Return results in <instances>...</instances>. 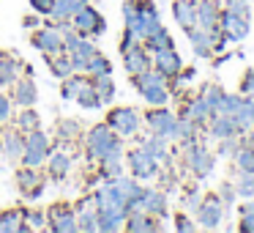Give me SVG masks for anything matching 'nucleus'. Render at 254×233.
Instances as JSON below:
<instances>
[{
	"label": "nucleus",
	"instance_id": "nucleus-1",
	"mask_svg": "<svg viewBox=\"0 0 254 233\" xmlns=\"http://www.w3.org/2000/svg\"><path fill=\"white\" fill-rule=\"evenodd\" d=\"M96 209H99V231L101 233H118L123 231V222L128 217V203L118 195L112 181H104L93 192Z\"/></svg>",
	"mask_w": 254,
	"mask_h": 233
},
{
	"label": "nucleus",
	"instance_id": "nucleus-2",
	"mask_svg": "<svg viewBox=\"0 0 254 233\" xmlns=\"http://www.w3.org/2000/svg\"><path fill=\"white\" fill-rule=\"evenodd\" d=\"M137 94L145 99V105L150 107H161V105H170V96H172V88H170V80L164 77L161 72H156L153 66L142 74H134L131 77Z\"/></svg>",
	"mask_w": 254,
	"mask_h": 233
},
{
	"label": "nucleus",
	"instance_id": "nucleus-3",
	"mask_svg": "<svg viewBox=\"0 0 254 233\" xmlns=\"http://www.w3.org/2000/svg\"><path fill=\"white\" fill-rule=\"evenodd\" d=\"M181 145H183V165H186V170L194 173V178H208L216 165V151H208L205 143H199V137L186 140Z\"/></svg>",
	"mask_w": 254,
	"mask_h": 233
},
{
	"label": "nucleus",
	"instance_id": "nucleus-4",
	"mask_svg": "<svg viewBox=\"0 0 254 233\" xmlns=\"http://www.w3.org/2000/svg\"><path fill=\"white\" fill-rule=\"evenodd\" d=\"M55 148V137L44 129H33V132L25 134V148H22V165L28 167H41L47 162V156Z\"/></svg>",
	"mask_w": 254,
	"mask_h": 233
},
{
	"label": "nucleus",
	"instance_id": "nucleus-5",
	"mask_svg": "<svg viewBox=\"0 0 254 233\" xmlns=\"http://www.w3.org/2000/svg\"><path fill=\"white\" fill-rule=\"evenodd\" d=\"M63 36H66V22H47L33 30L30 44L44 58H50V55H58V52H66L63 50Z\"/></svg>",
	"mask_w": 254,
	"mask_h": 233
},
{
	"label": "nucleus",
	"instance_id": "nucleus-6",
	"mask_svg": "<svg viewBox=\"0 0 254 233\" xmlns=\"http://www.w3.org/2000/svg\"><path fill=\"white\" fill-rule=\"evenodd\" d=\"M121 140L123 137H118V134L112 132L110 123L101 121V123H96V126H90L88 132H85V154H88V159L99 162L101 156H104L110 148H115Z\"/></svg>",
	"mask_w": 254,
	"mask_h": 233
},
{
	"label": "nucleus",
	"instance_id": "nucleus-7",
	"mask_svg": "<svg viewBox=\"0 0 254 233\" xmlns=\"http://www.w3.org/2000/svg\"><path fill=\"white\" fill-rule=\"evenodd\" d=\"M126 165H128V173H131L137 181H150L161 173V162H156L150 156L148 148L142 145H134V148L126 151Z\"/></svg>",
	"mask_w": 254,
	"mask_h": 233
},
{
	"label": "nucleus",
	"instance_id": "nucleus-8",
	"mask_svg": "<svg viewBox=\"0 0 254 233\" xmlns=\"http://www.w3.org/2000/svg\"><path fill=\"white\" fill-rule=\"evenodd\" d=\"M142 121H145V126H148V132L159 134V137L170 140V143L175 140V134H178V116H175V113H172L167 105L148 110Z\"/></svg>",
	"mask_w": 254,
	"mask_h": 233
},
{
	"label": "nucleus",
	"instance_id": "nucleus-9",
	"mask_svg": "<svg viewBox=\"0 0 254 233\" xmlns=\"http://www.w3.org/2000/svg\"><path fill=\"white\" fill-rule=\"evenodd\" d=\"M107 123H110V129L118 134V137H134V134H139V126H142V116H139L134 107H112L110 113H107Z\"/></svg>",
	"mask_w": 254,
	"mask_h": 233
},
{
	"label": "nucleus",
	"instance_id": "nucleus-10",
	"mask_svg": "<svg viewBox=\"0 0 254 233\" xmlns=\"http://www.w3.org/2000/svg\"><path fill=\"white\" fill-rule=\"evenodd\" d=\"M68 22H71V28L77 30L79 36H88V39H99V36L107 30V19L101 17L90 3H85V6L79 8Z\"/></svg>",
	"mask_w": 254,
	"mask_h": 233
},
{
	"label": "nucleus",
	"instance_id": "nucleus-11",
	"mask_svg": "<svg viewBox=\"0 0 254 233\" xmlns=\"http://www.w3.org/2000/svg\"><path fill=\"white\" fill-rule=\"evenodd\" d=\"M55 148H52V154L47 156V176L52 178V181H63V178L71 176V165H74V154H71V143H61V140H55Z\"/></svg>",
	"mask_w": 254,
	"mask_h": 233
},
{
	"label": "nucleus",
	"instance_id": "nucleus-12",
	"mask_svg": "<svg viewBox=\"0 0 254 233\" xmlns=\"http://www.w3.org/2000/svg\"><path fill=\"white\" fill-rule=\"evenodd\" d=\"M14 181H17V189L28 200H39L41 195H44V189H47V173H41L39 167L22 165L17 170V176H14Z\"/></svg>",
	"mask_w": 254,
	"mask_h": 233
},
{
	"label": "nucleus",
	"instance_id": "nucleus-13",
	"mask_svg": "<svg viewBox=\"0 0 254 233\" xmlns=\"http://www.w3.org/2000/svg\"><path fill=\"white\" fill-rule=\"evenodd\" d=\"M224 211L227 206L221 203L219 195H205L202 203H199V209L194 211V217H197V228H205V231H216V228H221V220H224Z\"/></svg>",
	"mask_w": 254,
	"mask_h": 233
},
{
	"label": "nucleus",
	"instance_id": "nucleus-14",
	"mask_svg": "<svg viewBox=\"0 0 254 233\" xmlns=\"http://www.w3.org/2000/svg\"><path fill=\"white\" fill-rule=\"evenodd\" d=\"M128 211H145V214L161 220V217H167V211H170V198H167L164 189H148L145 187L142 195L128 206Z\"/></svg>",
	"mask_w": 254,
	"mask_h": 233
},
{
	"label": "nucleus",
	"instance_id": "nucleus-15",
	"mask_svg": "<svg viewBox=\"0 0 254 233\" xmlns=\"http://www.w3.org/2000/svg\"><path fill=\"white\" fill-rule=\"evenodd\" d=\"M50 217V231L55 233H77V214H74V206H68L66 200L61 203H52L47 209Z\"/></svg>",
	"mask_w": 254,
	"mask_h": 233
},
{
	"label": "nucleus",
	"instance_id": "nucleus-16",
	"mask_svg": "<svg viewBox=\"0 0 254 233\" xmlns=\"http://www.w3.org/2000/svg\"><path fill=\"white\" fill-rule=\"evenodd\" d=\"M74 214H77V231L79 233H96L99 231V209H96V198H79L74 206Z\"/></svg>",
	"mask_w": 254,
	"mask_h": 233
},
{
	"label": "nucleus",
	"instance_id": "nucleus-17",
	"mask_svg": "<svg viewBox=\"0 0 254 233\" xmlns=\"http://www.w3.org/2000/svg\"><path fill=\"white\" fill-rule=\"evenodd\" d=\"M252 19L246 17H238V14L227 11V8H221L219 14V30L227 36V41H243L249 36V30H252Z\"/></svg>",
	"mask_w": 254,
	"mask_h": 233
},
{
	"label": "nucleus",
	"instance_id": "nucleus-18",
	"mask_svg": "<svg viewBox=\"0 0 254 233\" xmlns=\"http://www.w3.org/2000/svg\"><path fill=\"white\" fill-rule=\"evenodd\" d=\"M25 66H28V63H25L17 52H8V50L0 52V88H11V85L25 74Z\"/></svg>",
	"mask_w": 254,
	"mask_h": 233
},
{
	"label": "nucleus",
	"instance_id": "nucleus-19",
	"mask_svg": "<svg viewBox=\"0 0 254 233\" xmlns=\"http://www.w3.org/2000/svg\"><path fill=\"white\" fill-rule=\"evenodd\" d=\"M137 6H139V28H137V36L139 41H145L153 30L161 28V14L159 8H156L153 0H137Z\"/></svg>",
	"mask_w": 254,
	"mask_h": 233
},
{
	"label": "nucleus",
	"instance_id": "nucleus-20",
	"mask_svg": "<svg viewBox=\"0 0 254 233\" xmlns=\"http://www.w3.org/2000/svg\"><path fill=\"white\" fill-rule=\"evenodd\" d=\"M11 99H14V107H36V102H39V88H36L33 74H22V77L11 85Z\"/></svg>",
	"mask_w": 254,
	"mask_h": 233
},
{
	"label": "nucleus",
	"instance_id": "nucleus-21",
	"mask_svg": "<svg viewBox=\"0 0 254 233\" xmlns=\"http://www.w3.org/2000/svg\"><path fill=\"white\" fill-rule=\"evenodd\" d=\"M121 55H123V69L128 72V77L142 74V72H148V69L153 66V58H150V52H148L145 44H134L131 50L121 52Z\"/></svg>",
	"mask_w": 254,
	"mask_h": 233
},
{
	"label": "nucleus",
	"instance_id": "nucleus-22",
	"mask_svg": "<svg viewBox=\"0 0 254 233\" xmlns=\"http://www.w3.org/2000/svg\"><path fill=\"white\" fill-rule=\"evenodd\" d=\"M150 58H153V69H156V72H161L167 80H172L183 69V61H181V55H178L175 47L156 50V52H150Z\"/></svg>",
	"mask_w": 254,
	"mask_h": 233
},
{
	"label": "nucleus",
	"instance_id": "nucleus-23",
	"mask_svg": "<svg viewBox=\"0 0 254 233\" xmlns=\"http://www.w3.org/2000/svg\"><path fill=\"white\" fill-rule=\"evenodd\" d=\"M219 0H197V28L208 30V33H219Z\"/></svg>",
	"mask_w": 254,
	"mask_h": 233
},
{
	"label": "nucleus",
	"instance_id": "nucleus-24",
	"mask_svg": "<svg viewBox=\"0 0 254 233\" xmlns=\"http://www.w3.org/2000/svg\"><path fill=\"white\" fill-rule=\"evenodd\" d=\"M181 116L183 118H189V121H194L197 126H208V121H210V107H208V102L202 99V96H189L186 102L181 105Z\"/></svg>",
	"mask_w": 254,
	"mask_h": 233
},
{
	"label": "nucleus",
	"instance_id": "nucleus-25",
	"mask_svg": "<svg viewBox=\"0 0 254 233\" xmlns=\"http://www.w3.org/2000/svg\"><path fill=\"white\" fill-rule=\"evenodd\" d=\"M208 134L213 140H224V137H238L241 129H238L235 118L227 116V113H213L208 121Z\"/></svg>",
	"mask_w": 254,
	"mask_h": 233
},
{
	"label": "nucleus",
	"instance_id": "nucleus-26",
	"mask_svg": "<svg viewBox=\"0 0 254 233\" xmlns=\"http://www.w3.org/2000/svg\"><path fill=\"white\" fill-rule=\"evenodd\" d=\"M99 52V47H96V39H88V36H79V41L68 50V58H71L74 63V72H85L88 69V61Z\"/></svg>",
	"mask_w": 254,
	"mask_h": 233
},
{
	"label": "nucleus",
	"instance_id": "nucleus-27",
	"mask_svg": "<svg viewBox=\"0 0 254 233\" xmlns=\"http://www.w3.org/2000/svg\"><path fill=\"white\" fill-rule=\"evenodd\" d=\"M134 140H137V145H142V148L150 151V156H153L156 162H170V140L159 137V134H134Z\"/></svg>",
	"mask_w": 254,
	"mask_h": 233
},
{
	"label": "nucleus",
	"instance_id": "nucleus-28",
	"mask_svg": "<svg viewBox=\"0 0 254 233\" xmlns=\"http://www.w3.org/2000/svg\"><path fill=\"white\" fill-rule=\"evenodd\" d=\"M219 33H221V30H219ZM219 33H208V30H202V28L186 30L189 44H191L194 55H197V58H213V39H216Z\"/></svg>",
	"mask_w": 254,
	"mask_h": 233
},
{
	"label": "nucleus",
	"instance_id": "nucleus-29",
	"mask_svg": "<svg viewBox=\"0 0 254 233\" xmlns=\"http://www.w3.org/2000/svg\"><path fill=\"white\" fill-rule=\"evenodd\" d=\"M123 228L128 233H156V231H161V222H159V217H150L145 211H128Z\"/></svg>",
	"mask_w": 254,
	"mask_h": 233
},
{
	"label": "nucleus",
	"instance_id": "nucleus-30",
	"mask_svg": "<svg viewBox=\"0 0 254 233\" xmlns=\"http://www.w3.org/2000/svg\"><path fill=\"white\" fill-rule=\"evenodd\" d=\"M172 17L181 25L183 33L197 28V0H175L172 3Z\"/></svg>",
	"mask_w": 254,
	"mask_h": 233
},
{
	"label": "nucleus",
	"instance_id": "nucleus-31",
	"mask_svg": "<svg viewBox=\"0 0 254 233\" xmlns=\"http://www.w3.org/2000/svg\"><path fill=\"white\" fill-rule=\"evenodd\" d=\"M0 140H3V156L8 162H19L22 159V148H25V132H19L17 126L0 132Z\"/></svg>",
	"mask_w": 254,
	"mask_h": 233
},
{
	"label": "nucleus",
	"instance_id": "nucleus-32",
	"mask_svg": "<svg viewBox=\"0 0 254 233\" xmlns=\"http://www.w3.org/2000/svg\"><path fill=\"white\" fill-rule=\"evenodd\" d=\"M0 233H25V209H0Z\"/></svg>",
	"mask_w": 254,
	"mask_h": 233
},
{
	"label": "nucleus",
	"instance_id": "nucleus-33",
	"mask_svg": "<svg viewBox=\"0 0 254 233\" xmlns=\"http://www.w3.org/2000/svg\"><path fill=\"white\" fill-rule=\"evenodd\" d=\"M85 3H88V0H55L47 17H50L52 22H68V19H71Z\"/></svg>",
	"mask_w": 254,
	"mask_h": 233
},
{
	"label": "nucleus",
	"instance_id": "nucleus-34",
	"mask_svg": "<svg viewBox=\"0 0 254 233\" xmlns=\"http://www.w3.org/2000/svg\"><path fill=\"white\" fill-rule=\"evenodd\" d=\"M82 137V123L77 118H63V121L55 123V140L61 143H77Z\"/></svg>",
	"mask_w": 254,
	"mask_h": 233
},
{
	"label": "nucleus",
	"instance_id": "nucleus-35",
	"mask_svg": "<svg viewBox=\"0 0 254 233\" xmlns=\"http://www.w3.org/2000/svg\"><path fill=\"white\" fill-rule=\"evenodd\" d=\"M14 126L19 129V132H33V129H41V116L33 110V107H19V113H14Z\"/></svg>",
	"mask_w": 254,
	"mask_h": 233
},
{
	"label": "nucleus",
	"instance_id": "nucleus-36",
	"mask_svg": "<svg viewBox=\"0 0 254 233\" xmlns=\"http://www.w3.org/2000/svg\"><path fill=\"white\" fill-rule=\"evenodd\" d=\"M47 66H50V74L58 80H66L68 74H74V63L68 58V52H58V55L47 58Z\"/></svg>",
	"mask_w": 254,
	"mask_h": 233
},
{
	"label": "nucleus",
	"instance_id": "nucleus-37",
	"mask_svg": "<svg viewBox=\"0 0 254 233\" xmlns=\"http://www.w3.org/2000/svg\"><path fill=\"white\" fill-rule=\"evenodd\" d=\"M90 80H93V88L101 107L112 105V99H115V80H112V74H101V77H90Z\"/></svg>",
	"mask_w": 254,
	"mask_h": 233
},
{
	"label": "nucleus",
	"instance_id": "nucleus-38",
	"mask_svg": "<svg viewBox=\"0 0 254 233\" xmlns=\"http://www.w3.org/2000/svg\"><path fill=\"white\" fill-rule=\"evenodd\" d=\"M235 123H238V129H241V134L243 132H249V129H254V105L243 96V102H241V107L235 110Z\"/></svg>",
	"mask_w": 254,
	"mask_h": 233
},
{
	"label": "nucleus",
	"instance_id": "nucleus-39",
	"mask_svg": "<svg viewBox=\"0 0 254 233\" xmlns=\"http://www.w3.org/2000/svg\"><path fill=\"white\" fill-rule=\"evenodd\" d=\"M50 217L47 209H25V231H47Z\"/></svg>",
	"mask_w": 254,
	"mask_h": 233
},
{
	"label": "nucleus",
	"instance_id": "nucleus-40",
	"mask_svg": "<svg viewBox=\"0 0 254 233\" xmlns=\"http://www.w3.org/2000/svg\"><path fill=\"white\" fill-rule=\"evenodd\" d=\"M77 102L82 110H101V102H99V96H96V88H93V80H88V83L82 85V91L77 94Z\"/></svg>",
	"mask_w": 254,
	"mask_h": 233
},
{
	"label": "nucleus",
	"instance_id": "nucleus-41",
	"mask_svg": "<svg viewBox=\"0 0 254 233\" xmlns=\"http://www.w3.org/2000/svg\"><path fill=\"white\" fill-rule=\"evenodd\" d=\"M121 11H123V30H131V33L137 36V28H139V6H137V0H126Z\"/></svg>",
	"mask_w": 254,
	"mask_h": 233
},
{
	"label": "nucleus",
	"instance_id": "nucleus-42",
	"mask_svg": "<svg viewBox=\"0 0 254 233\" xmlns=\"http://www.w3.org/2000/svg\"><path fill=\"white\" fill-rule=\"evenodd\" d=\"M145 47H148V52H156V50H164V47H175L172 44V33L170 30L164 28V25H161L159 30H153V33L148 36V39L142 41Z\"/></svg>",
	"mask_w": 254,
	"mask_h": 233
},
{
	"label": "nucleus",
	"instance_id": "nucleus-43",
	"mask_svg": "<svg viewBox=\"0 0 254 233\" xmlns=\"http://www.w3.org/2000/svg\"><path fill=\"white\" fill-rule=\"evenodd\" d=\"M88 77H101V74H112V61L104 55V52H96L88 61V69H85Z\"/></svg>",
	"mask_w": 254,
	"mask_h": 233
},
{
	"label": "nucleus",
	"instance_id": "nucleus-44",
	"mask_svg": "<svg viewBox=\"0 0 254 233\" xmlns=\"http://www.w3.org/2000/svg\"><path fill=\"white\" fill-rule=\"evenodd\" d=\"M199 96L208 102L210 113H219V105H221V99H224V88H221V85H216V83H208V85H202V88H199Z\"/></svg>",
	"mask_w": 254,
	"mask_h": 233
},
{
	"label": "nucleus",
	"instance_id": "nucleus-45",
	"mask_svg": "<svg viewBox=\"0 0 254 233\" xmlns=\"http://www.w3.org/2000/svg\"><path fill=\"white\" fill-rule=\"evenodd\" d=\"M235 167L241 173H254V148L252 145H243L241 143V148H238V154H235Z\"/></svg>",
	"mask_w": 254,
	"mask_h": 233
},
{
	"label": "nucleus",
	"instance_id": "nucleus-46",
	"mask_svg": "<svg viewBox=\"0 0 254 233\" xmlns=\"http://www.w3.org/2000/svg\"><path fill=\"white\" fill-rule=\"evenodd\" d=\"M197 132H199V126L194 121H189V118H183V116H178V134H175V140L178 143H186V140H194L197 137Z\"/></svg>",
	"mask_w": 254,
	"mask_h": 233
},
{
	"label": "nucleus",
	"instance_id": "nucleus-47",
	"mask_svg": "<svg viewBox=\"0 0 254 233\" xmlns=\"http://www.w3.org/2000/svg\"><path fill=\"white\" fill-rule=\"evenodd\" d=\"M238 148H241V134L238 137H224V140H219L216 156H221V159H235Z\"/></svg>",
	"mask_w": 254,
	"mask_h": 233
},
{
	"label": "nucleus",
	"instance_id": "nucleus-48",
	"mask_svg": "<svg viewBox=\"0 0 254 233\" xmlns=\"http://www.w3.org/2000/svg\"><path fill=\"white\" fill-rule=\"evenodd\" d=\"M235 192L238 198H254V173H241L235 181Z\"/></svg>",
	"mask_w": 254,
	"mask_h": 233
},
{
	"label": "nucleus",
	"instance_id": "nucleus-49",
	"mask_svg": "<svg viewBox=\"0 0 254 233\" xmlns=\"http://www.w3.org/2000/svg\"><path fill=\"white\" fill-rule=\"evenodd\" d=\"M221 8H227V11L238 14V17L252 19V3H249V0H224V3H221Z\"/></svg>",
	"mask_w": 254,
	"mask_h": 233
},
{
	"label": "nucleus",
	"instance_id": "nucleus-50",
	"mask_svg": "<svg viewBox=\"0 0 254 233\" xmlns=\"http://www.w3.org/2000/svg\"><path fill=\"white\" fill-rule=\"evenodd\" d=\"M202 198H205V195L199 192L197 187H189L186 195H183V209H186L189 214H194V211L199 209V203H202Z\"/></svg>",
	"mask_w": 254,
	"mask_h": 233
},
{
	"label": "nucleus",
	"instance_id": "nucleus-51",
	"mask_svg": "<svg viewBox=\"0 0 254 233\" xmlns=\"http://www.w3.org/2000/svg\"><path fill=\"white\" fill-rule=\"evenodd\" d=\"M11 118H14V99H11V94L0 91V126L11 123Z\"/></svg>",
	"mask_w": 254,
	"mask_h": 233
},
{
	"label": "nucleus",
	"instance_id": "nucleus-52",
	"mask_svg": "<svg viewBox=\"0 0 254 233\" xmlns=\"http://www.w3.org/2000/svg\"><path fill=\"white\" fill-rule=\"evenodd\" d=\"M241 102H243V94H227L224 91V99H221V105H219V113L235 116V110L241 107Z\"/></svg>",
	"mask_w": 254,
	"mask_h": 233
},
{
	"label": "nucleus",
	"instance_id": "nucleus-53",
	"mask_svg": "<svg viewBox=\"0 0 254 233\" xmlns=\"http://www.w3.org/2000/svg\"><path fill=\"white\" fill-rule=\"evenodd\" d=\"M221 198V203L227 206V209H230L232 203H235V198H238V192H235V184L232 181H221V187H219V192H216Z\"/></svg>",
	"mask_w": 254,
	"mask_h": 233
},
{
	"label": "nucleus",
	"instance_id": "nucleus-54",
	"mask_svg": "<svg viewBox=\"0 0 254 233\" xmlns=\"http://www.w3.org/2000/svg\"><path fill=\"white\" fill-rule=\"evenodd\" d=\"M172 225H175V231H181V233H191V231H197V222H194L191 217L186 214V211H183V214H175V222H172Z\"/></svg>",
	"mask_w": 254,
	"mask_h": 233
},
{
	"label": "nucleus",
	"instance_id": "nucleus-55",
	"mask_svg": "<svg viewBox=\"0 0 254 233\" xmlns=\"http://www.w3.org/2000/svg\"><path fill=\"white\" fill-rule=\"evenodd\" d=\"M241 94H243V96L254 94V69H246V74H243V80H241Z\"/></svg>",
	"mask_w": 254,
	"mask_h": 233
},
{
	"label": "nucleus",
	"instance_id": "nucleus-56",
	"mask_svg": "<svg viewBox=\"0 0 254 233\" xmlns=\"http://www.w3.org/2000/svg\"><path fill=\"white\" fill-rule=\"evenodd\" d=\"M28 3H30V8H33L36 14H41V17H47L55 0H28Z\"/></svg>",
	"mask_w": 254,
	"mask_h": 233
},
{
	"label": "nucleus",
	"instance_id": "nucleus-57",
	"mask_svg": "<svg viewBox=\"0 0 254 233\" xmlns=\"http://www.w3.org/2000/svg\"><path fill=\"white\" fill-rule=\"evenodd\" d=\"M238 231H241V233H254V211H249V214H241Z\"/></svg>",
	"mask_w": 254,
	"mask_h": 233
},
{
	"label": "nucleus",
	"instance_id": "nucleus-58",
	"mask_svg": "<svg viewBox=\"0 0 254 233\" xmlns=\"http://www.w3.org/2000/svg\"><path fill=\"white\" fill-rule=\"evenodd\" d=\"M39 17H41V14H39ZM39 17H25V19H22V25H25V28H30V30H36V28L41 25V19H39Z\"/></svg>",
	"mask_w": 254,
	"mask_h": 233
},
{
	"label": "nucleus",
	"instance_id": "nucleus-59",
	"mask_svg": "<svg viewBox=\"0 0 254 233\" xmlns=\"http://www.w3.org/2000/svg\"><path fill=\"white\" fill-rule=\"evenodd\" d=\"M227 61H232V52H224V55H219V58L213 55V66H216V69H221Z\"/></svg>",
	"mask_w": 254,
	"mask_h": 233
},
{
	"label": "nucleus",
	"instance_id": "nucleus-60",
	"mask_svg": "<svg viewBox=\"0 0 254 233\" xmlns=\"http://www.w3.org/2000/svg\"><path fill=\"white\" fill-rule=\"evenodd\" d=\"M0 154H3V140H0Z\"/></svg>",
	"mask_w": 254,
	"mask_h": 233
}]
</instances>
